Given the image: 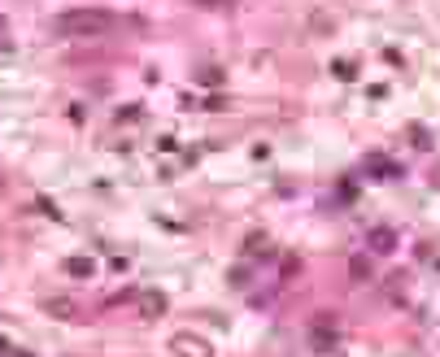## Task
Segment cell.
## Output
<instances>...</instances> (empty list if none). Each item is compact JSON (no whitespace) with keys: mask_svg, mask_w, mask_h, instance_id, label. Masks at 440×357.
Instances as JSON below:
<instances>
[{"mask_svg":"<svg viewBox=\"0 0 440 357\" xmlns=\"http://www.w3.org/2000/svg\"><path fill=\"white\" fill-rule=\"evenodd\" d=\"M109 26H114V18L101 13V9H70V13L57 18V31L74 35V39H96V35H105Z\"/></svg>","mask_w":440,"mask_h":357,"instance_id":"1","label":"cell"}]
</instances>
